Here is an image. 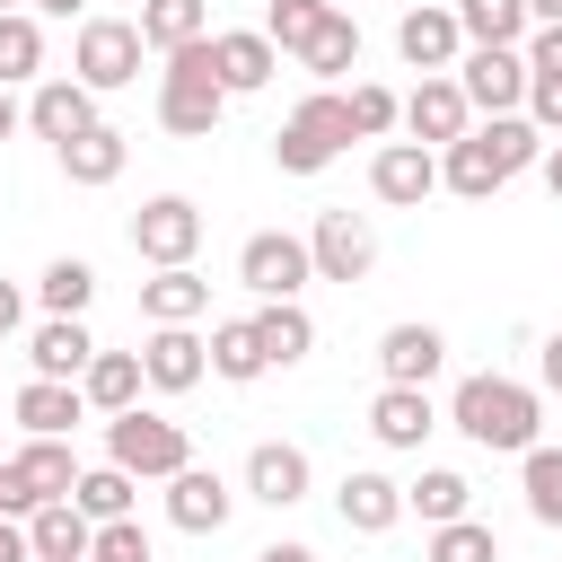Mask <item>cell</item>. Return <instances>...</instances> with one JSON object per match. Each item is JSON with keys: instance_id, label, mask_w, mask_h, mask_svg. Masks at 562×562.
<instances>
[{"instance_id": "obj_1", "label": "cell", "mask_w": 562, "mask_h": 562, "mask_svg": "<svg viewBox=\"0 0 562 562\" xmlns=\"http://www.w3.org/2000/svg\"><path fill=\"white\" fill-rule=\"evenodd\" d=\"M527 167H544L536 114H483L465 140L439 149V184H448L457 202H492V193H501L509 176H527Z\"/></svg>"}, {"instance_id": "obj_2", "label": "cell", "mask_w": 562, "mask_h": 562, "mask_svg": "<svg viewBox=\"0 0 562 562\" xmlns=\"http://www.w3.org/2000/svg\"><path fill=\"white\" fill-rule=\"evenodd\" d=\"M536 422H544L536 386H518V378H501V369H474V378L448 395V430H465V439L492 448V457H527V448H536Z\"/></svg>"}, {"instance_id": "obj_3", "label": "cell", "mask_w": 562, "mask_h": 562, "mask_svg": "<svg viewBox=\"0 0 562 562\" xmlns=\"http://www.w3.org/2000/svg\"><path fill=\"white\" fill-rule=\"evenodd\" d=\"M220 114H228V88H220V70H211V35L158 53V123H167L176 140H211Z\"/></svg>"}, {"instance_id": "obj_4", "label": "cell", "mask_w": 562, "mask_h": 562, "mask_svg": "<svg viewBox=\"0 0 562 562\" xmlns=\"http://www.w3.org/2000/svg\"><path fill=\"white\" fill-rule=\"evenodd\" d=\"M342 149H351V105H342L334 88L299 97V114L272 132V167H281V176H325Z\"/></svg>"}, {"instance_id": "obj_5", "label": "cell", "mask_w": 562, "mask_h": 562, "mask_svg": "<svg viewBox=\"0 0 562 562\" xmlns=\"http://www.w3.org/2000/svg\"><path fill=\"white\" fill-rule=\"evenodd\" d=\"M140 18H114V9H88L79 18V35H70V79H88L97 97H114V88H132L140 79Z\"/></svg>"}, {"instance_id": "obj_6", "label": "cell", "mask_w": 562, "mask_h": 562, "mask_svg": "<svg viewBox=\"0 0 562 562\" xmlns=\"http://www.w3.org/2000/svg\"><path fill=\"white\" fill-rule=\"evenodd\" d=\"M105 457H114L123 474H140V483H167V474L193 465V439H184V422L132 404V413H105Z\"/></svg>"}, {"instance_id": "obj_7", "label": "cell", "mask_w": 562, "mask_h": 562, "mask_svg": "<svg viewBox=\"0 0 562 562\" xmlns=\"http://www.w3.org/2000/svg\"><path fill=\"white\" fill-rule=\"evenodd\" d=\"M70 492H79V457H70V439H18V448L0 457V518H26V509L70 501Z\"/></svg>"}, {"instance_id": "obj_8", "label": "cell", "mask_w": 562, "mask_h": 562, "mask_svg": "<svg viewBox=\"0 0 562 562\" xmlns=\"http://www.w3.org/2000/svg\"><path fill=\"white\" fill-rule=\"evenodd\" d=\"M307 281H316L307 237H290V228H255V237L237 246V290H255V299H299Z\"/></svg>"}, {"instance_id": "obj_9", "label": "cell", "mask_w": 562, "mask_h": 562, "mask_svg": "<svg viewBox=\"0 0 562 562\" xmlns=\"http://www.w3.org/2000/svg\"><path fill=\"white\" fill-rule=\"evenodd\" d=\"M457 88L474 114H527V44H465Z\"/></svg>"}, {"instance_id": "obj_10", "label": "cell", "mask_w": 562, "mask_h": 562, "mask_svg": "<svg viewBox=\"0 0 562 562\" xmlns=\"http://www.w3.org/2000/svg\"><path fill=\"white\" fill-rule=\"evenodd\" d=\"M132 255L158 272V263H193L202 255V211H193V193H149L140 211H132Z\"/></svg>"}, {"instance_id": "obj_11", "label": "cell", "mask_w": 562, "mask_h": 562, "mask_svg": "<svg viewBox=\"0 0 562 562\" xmlns=\"http://www.w3.org/2000/svg\"><path fill=\"white\" fill-rule=\"evenodd\" d=\"M307 255H316V281H369V272H378V228H369V211H316Z\"/></svg>"}, {"instance_id": "obj_12", "label": "cell", "mask_w": 562, "mask_h": 562, "mask_svg": "<svg viewBox=\"0 0 562 562\" xmlns=\"http://www.w3.org/2000/svg\"><path fill=\"white\" fill-rule=\"evenodd\" d=\"M307 483H316V465H307L299 439H255V448H246V474H237L246 501H263V509H299Z\"/></svg>"}, {"instance_id": "obj_13", "label": "cell", "mask_w": 562, "mask_h": 562, "mask_svg": "<svg viewBox=\"0 0 562 562\" xmlns=\"http://www.w3.org/2000/svg\"><path fill=\"white\" fill-rule=\"evenodd\" d=\"M404 132H413L422 149H448V140H465V132H474V105H465L457 70H422V88L404 97Z\"/></svg>"}, {"instance_id": "obj_14", "label": "cell", "mask_w": 562, "mask_h": 562, "mask_svg": "<svg viewBox=\"0 0 562 562\" xmlns=\"http://www.w3.org/2000/svg\"><path fill=\"white\" fill-rule=\"evenodd\" d=\"M369 193H378L386 211H422V202L439 193V149H422V140H378Z\"/></svg>"}, {"instance_id": "obj_15", "label": "cell", "mask_w": 562, "mask_h": 562, "mask_svg": "<svg viewBox=\"0 0 562 562\" xmlns=\"http://www.w3.org/2000/svg\"><path fill=\"white\" fill-rule=\"evenodd\" d=\"M88 123H105V114H97V88H88V79H70V70L35 79V97H26V132H35V140H53V149H61V140H79Z\"/></svg>"}, {"instance_id": "obj_16", "label": "cell", "mask_w": 562, "mask_h": 562, "mask_svg": "<svg viewBox=\"0 0 562 562\" xmlns=\"http://www.w3.org/2000/svg\"><path fill=\"white\" fill-rule=\"evenodd\" d=\"M228 509H237V483H228L220 465H184V474H167V527H184V536H220Z\"/></svg>"}, {"instance_id": "obj_17", "label": "cell", "mask_w": 562, "mask_h": 562, "mask_svg": "<svg viewBox=\"0 0 562 562\" xmlns=\"http://www.w3.org/2000/svg\"><path fill=\"white\" fill-rule=\"evenodd\" d=\"M140 369H149V386H158V395H193V386L211 378V342H202L193 325H149Z\"/></svg>"}, {"instance_id": "obj_18", "label": "cell", "mask_w": 562, "mask_h": 562, "mask_svg": "<svg viewBox=\"0 0 562 562\" xmlns=\"http://www.w3.org/2000/svg\"><path fill=\"white\" fill-rule=\"evenodd\" d=\"M211 70H220L228 97H255V88L281 70V44H272L263 26H211Z\"/></svg>"}, {"instance_id": "obj_19", "label": "cell", "mask_w": 562, "mask_h": 562, "mask_svg": "<svg viewBox=\"0 0 562 562\" xmlns=\"http://www.w3.org/2000/svg\"><path fill=\"white\" fill-rule=\"evenodd\" d=\"M334 518H342L351 536H386V527L404 518V483L378 474V465H351V474L334 483Z\"/></svg>"}, {"instance_id": "obj_20", "label": "cell", "mask_w": 562, "mask_h": 562, "mask_svg": "<svg viewBox=\"0 0 562 562\" xmlns=\"http://www.w3.org/2000/svg\"><path fill=\"white\" fill-rule=\"evenodd\" d=\"M395 53H404V70H457V61H465L457 9H404V18H395Z\"/></svg>"}, {"instance_id": "obj_21", "label": "cell", "mask_w": 562, "mask_h": 562, "mask_svg": "<svg viewBox=\"0 0 562 562\" xmlns=\"http://www.w3.org/2000/svg\"><path fill=\"white\" fill-rule=\"evenodd\" d=\"M439 360H448V334L422 325V316H404V325L378 334V369H386V386H430Z\"/></svg>"}, {"instance_id": "obj_22", "label": "cell", "mask_w": 562, "mask_h": 562, "mask_svg": "<svg viewBox=\"0 0 562 562\" xmlns=\"http://www.w3.org/2000/svg\"><path fill=\"white\" fill-rule=\"evenodd\" d=\"M9 413H18L26 439H70V430L88 422V395H79V378H26Z\"/></svg>"}, {"instance_id": "obj_23", "label": "cell", "mask_w": 562, "mask_h": 562, "mask_svg": "<svg viewBox=\"0 0 562 562\" xmlns=\"http://www.w3.org/2000/svg\"><path fill=\"white\" fill-rule=\"evenodd\" d=\"M430 430H439L430 386H378V395H369V439H378V448H404V457H413Z\"/></svg>"}, {"instance_id": "obj_24", "label": "cell", "mask_w": 562, "mask_h": 562, "mask_svg": "<svg viewBox=\"0 0 562 562\" xmlns=\"http://www.w3.org/2000/svg\"><path fill=\"white\" fill-rule=\"evenodd\" d=\"M26 544H35V562H88L97 518L79 501H44V509H26Z\"/></svg>"}, {"instance_id": "obj_25", "label": "cell", "mask_w": 562, "mask_h": 562, "mask_svg": "<svg viewBox=\"0 0 562 562\" xmlns=\"http://www.w3.org/2000/svg\"><path fill=\"white\" fill-rule=\"evenodd\" d=\"M527 114L544 140H562V26L527 35Z\"/></svg>"}, {"instance_id": "obj_26", "label": "cell", "mask_w": 562, "mask_h": 562, "mask_svg": "<svg viewBox=\"0 0 562 562\" xmlns=\"http://www.w3.org/2000/svg\"><path fill=\"white\" fill-rule=\"evenodd\" d=\"M202 307H211V281H202L193 263H158V272L140 281V316H149V325H193Z\"/></svg>"}, {"instance_id": "obj_27", "label": "cell", "mask_w": 562, "mask_h": 562, "mask_svg": "<svg viewBox=\"0 0 562 562\" xmlns=\"http://www.w3.org/2000/svg\"><path fill=\"white\" fill-rule=\"evenodd\" d=\"M26 360H35V378H79V369L97 360L88 316H44V325L26 334Z\"/></svg>"}, {"instance_id": "obj_28", "label": "cell", "mask_w": 562, "mask_h": 562, "mask_svg": "<svg viewBox=\"0 0 562 562\" xmlns=\"http://www.w3.org/2000/svg\"><path fill=\"white\" fill-rule=\"evenodd\" d=\"M140 386H149L140 351H97V360L79 369V395H88V413H132V404H140Z\"/></svg>"}, {"instance_id": "obj_29", "label": "cell", "mask_w": 562, "mask_h": 562, "mask_svg": "<svg viewBox=\"0 0 562 562\" xmlns=\"http://www.w3.org/2000/svg\"><path fill=\"white\" fill-rule=\"evenodd\" d=\"M53 158H61V176H70V184H88V193H97V184H114V176H123V158H132V149H123V132H114V123H88V132H79V140H61Z\"/></svg>"}, {"instance_id": "obj_30", "label": "cell", "mask_w": 562, "mask_h": 562, "mask_svg": "<svg viewBox=\"0 0 562 562\" xmlns=\"http://www.w3.org/2000/svg\"><path fill=\"white\" fill-rule=\"evenodd\" d=\"M255 334H263V360H272V369H299V360L316 351V316H307L299 299H263V307H255Z\"/></svg>"}, {"instance_id": "obj_31", "label": "cell", "mask_w": 562, "mask_h": 562, "mask_svg": "<svg viewBox=\"0 0 562 562\" xmlns=\"http://www.w3.org/2000/svg\"><path fill=\"white\" fill-rule=\"evenodd\" d=\"M474 509V483L457 474V465H422L413 483H404V518H422V527H448V518H465Z\"/></svg>"}, {"instance_id": "obj_32", "label": "cell", "mask_w": 562, "mask_h": 562, "mask_svg": "<svg viewBox=\"0 0 562 562\" xmlns=\"http://www.w3.org/2000/svg\"><path fill=\"white\" fill-rule=\"evenodd\" d=\"M272 360H263V334H255V316H220L211 325V378H228V386H255Z\"/></svg>"}, {"instance_id": "obj_33", "label": "cell", "mask_w": 562, "mask_h": 562, "mask_svg": "<svg viewBox=\"0 0 562 562\" xmlns=\"http://www.w3.org/2000/svg\"><path fill=\"white\" fill-rule=\"evenodd\" d=\"M211 35V0H140V44L149 53H176V44H202Z\"/></svg>"}, {"instance_id": "obj_34", "label": "cell", "mask_w": 562, "mask_h": 562, "mask_svg": "<svg viewBox=\"0 0 562 562\" xmlns=\"http://www.w3.org/2000/svg\"><path fill=\"white\" fill-rule=\"evenodd\" d=\"M44 79V26L35 9H0V88H26Z\"/></svg>"}, {"instance_id": "obj_35", "label": "cell", "mask_w": 562, "mask_h": 562, "mask_svg": "<svg viewBox=\"0 0 562 562\" xmlns=\"http://www.w3.org/2000/svg\"><path fill=\"white\" fill-rule=\"evenodd\" d=\"M448 9H457L465 44H527V35H536L527 0H448Z\"/></svg>"}, {"instance_id": "obj_36", "label": "cell", "mask_w": 562, "mask_h": 562, "mask_svg": "<svg viewBox=\"0 0 562 562\" xmlns=\"http://www.w3.org/2000/svg\"><path fill=\"white\" fill-rule=\"evenodd\" d=\"M351 61H360V18H351V9H334V18H325V26L307 35V53H299V70H316V79L334 88V79H342Z\"/></svg>"}, {"instance_id": "obj_37", "label": "cell", "mask_w": 562, "mask_h": 562, "mask_svg": "<svg viewBox=\"0 0 562 562\" xmlns=\"http://www.w3.org/2000/svg\"><path fill=\"white\" fill-rule=\"evenodd\" d=\"M70 501H79L97 527H105V518H132V501H140V474H123L114 457H105V465H79V492H70Z\"/></svg>"}, {"instance_id": "obj_38", "label": "cell", "mask_w": 562, "mask_h": 562, "mask_svg": "<svg viewBox=\"0 0 562 562\" xmlns=\"http://www.w3.org/2000/svg\"><path fill=\"white\" fill-rule=\"evenodd\" d=\"M518 492H527V518H536V527H562V448L536 439V448L518 457Z\"/></svg>"}, {"instance_id": "obj_39", "label": "cell", "mask_w": 562, "mask_h": 562, "mask_svg": "<svg viewBox=\"0 0 562 562\" xmlns=\"http://www.w3.org/2000/svg\"><path fill=\"white\" fill-rule=\"evenodd\" d=\"M35 299H44V316H88V299H97V263L53 255V263H44V281H35Z\"/></svg>"}, {"instance_id": "obj_40", "label": "cell", "mask_w": 562, "mask_h": 562, "mask_svg": "<svg viewBox=\"0 0 562 562\" xmlns=\"http://www.w3.org/2000/svg\"><path fill=\"white\" fill-rule=\"evenodd\" d=\"M422 562H501V536L465 509V518H448V527H430V536H422Z\"/></svg>"}, {"instance_id": "obj_41", "label": "cell", "mask_w": 562, "mask_h": 562, "mask_svg": "<svg viewBox=\"0 0 562 562\" xmlns=\"http://www.w3.org/2000/svg\"><path fill=\"white\" fill-rule=\"evenodd\" d=\"M325 18H334V0H263V35H272L290 61L307 53V35H316Z\"/></svg>"}, {"instance_id": "obj_42", "label": "cell", "mask_w": 562, "mask_h": 562, "mask_svg": "<svg viewBox=\"0 0 562 562\" xmlns=\"http://www.w3.org/2000/svg\"><path fill=\"white\" fill-rule=\"evenodd\" d=\"M342 105H351V140H386V132L404 123V97H395V88H378V79H351V97H342Z\"/></svg>"}, {"instance_id": "obj_43", "label": "cell", "mask_w": 562, "mask_h": 562, "mask_svg": "<svg viewBox=\"0 0 562 562\" xmlns=\"http://www.w3.org/2000/svg\"><path fill=\"white\" fill-rule=\"evenodd\" d=\"M88 562H158V553H149L140 518H105V527H97V544H88Z\"/></svg>"}, {"instance_id": "obj_44", "label": "cell", "mask_w": 562, "mask_h": 562, "mask_svg": "<svg viewBox=\"0 0 562 562\" xmlns=\"http://www.w3.org/2000/svg\"><path fill=\"white\" fill-rule=\"evenodd\" d=\"M18 325H26V290H18V281H0V342H9Z\"/></svg>"}, {"instance_id": "obj_45", "label": "cell", "mask_w": 562, "mask_h": 562, "mask_svg": "<svg viewBox=\"0 0 562 562\" xmlns=\"http://www.w3.org/2000/svg\"><path fill=\"white\" fill-rule=\"evenodd\" d=\"M0 562H35V544H26V518H0Z\"/></svg>"}, {"instance_id": "obj_46", "label": "cell", "mask_w": 562, "mask_h": 562, "mask_svg": "<svg viewBox=\"0 0 562 562\" xmlns=\"http://www.w3.org/2000/svg\"><path fill=\"white\" fill-rule=\"evenodd\" d=\"M536 378L562 395V334H544V351H536Z\"/></svg>"}, {"instance_id": "obj_47", "label": "cell", "mask_w": 562, "mask_h": 562, "mask_svg": "<svg viewBox=\"0 0 562 562\" xmlns=\"http://www.w3.org/2000/svg\"><path fill=\"white\" fill-rule=\"evenodd\" d=\"M255 562H316V544H299V536H272Z\"/></svg>"}, {"instance_id": "obj_48", "label": "cell", "mask_w": 562, "mask_h": 562, "mask_svg": "<svg viewBox=\"0 0 562 562\" xmlns=\"http://www.w3.org/2000/svg\"><path fill=\"white\" fill-rule=\"evenodd\" d=\"M536 176H544V193L562 202V140H544V167H536Z\"/></svg>"}, {"instance_id": "obj_49", "label": "cell", "mask_w": 562, "mask_h": 562, "mask_svg": "<svg viewBox=\"0 0 562 562\" xmlns=\"http://www.w3.org/2000/svg\"><path fill=\"white\" fill-rule=\"evenodd\" d=\"M35 18H88V0H26Z\"/></svg>"}, {"instance_id": "obj_50", "label": "cell", "mask_w": 562, "mask_h": 562, "mask_svg": "<svg viewBox=\"0 0 562 562\" xmlns=\"http://www.w3.org/2000/svg\"><path fill=\"white\" fill-rule=\"evenodd\" d=\"M18 123H26V105H18V88H0V140H9Z\"/></svg>"}, {"instance_id": "obj_51", "label": "cell", "mask_w": 562, "mask_h": 562, "mask_svg": "<svg viewBox=\"0 0 562 562\" xmlns=\"http://www.w3.org/2000/svg\"><path fill=\"white\" fill-rule=\"evenodd\" d=\"M527 18L536 26H562V0H527Z\"/></svg>"}, {"instance_id": "obj_52", "label": "cell", "mask_w": 562, "mask_h": 562, "mask_svg": "<svg viewBox=\"0 0 562 562\" xmlns=\"http://www.w3.org/2000/svg\"><path fill=\"white\" fill-rule=\"evenodd\" d=\"M0 9H26V0H0Z\"/></svg>"}, {"instance_id": "obj_53", "label": "cell", "mask_w": 562, "mask_h": 562, "mask_svg": "<svg viewBox=\"0 0 562 562\" xmlns=\"http://www.w3.org/2000/svg\"><path fill=\"white\" fill-rule=\"evenodd\" d=\"M0 457H9V448H0Z\"/></svg>"}, {"instance_id": "obj_54", "label": "cell", "mask_w": 562, "mask_h": 562, "mask_svg": "<svg viewBox=\"0 0 562 562\" xmlns=\"http://www.w3.org/2000/svg\"><path fill=\"white\" fill-rule=\"evenodd\" d=\"M132 9H140V0H132Z\"/></svg>"}]
</instances>
